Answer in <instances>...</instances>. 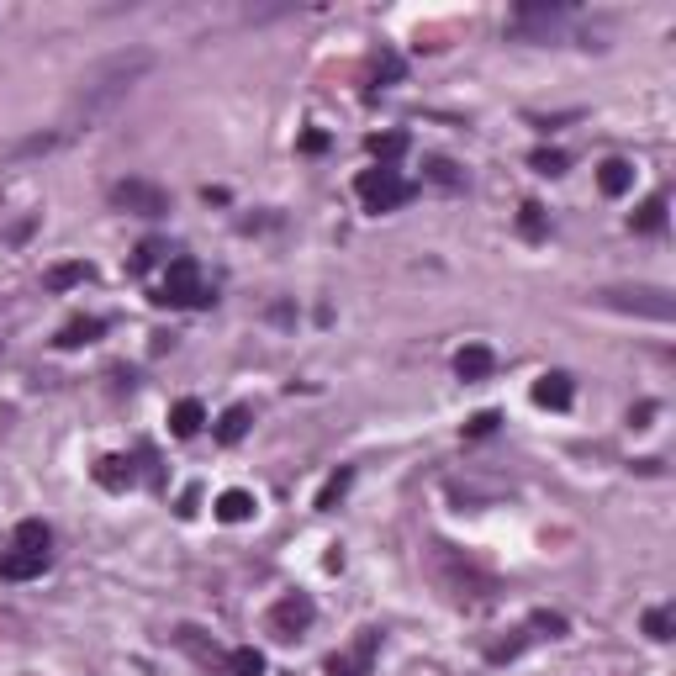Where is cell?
Returning <instances> with one entry per match:
<instances>
[{
	"mask_svg": "<svg viewBox=\"0 0 676 676\" xmlns=\"http://www.w3.org/2000/svg\"><path fill=\"white\" fill-rule=\"evenodd\" d=\"M148 69H154V53H148V48H122V53L96 59V64L80 74V90H74V117H85V122L106 117V111L117 106Z\"/></svg>",
	"mask_w": 676,
	"mask_h": 676,
	"instance_id": "cell-1",
	"label": "cell"
},
{
	"mask_svg": "<svg viewBox=\"0 0 676 676\" xmlns=\"http://www.w3.org/2000/svg\"><path fill=\"white\" fill-rule=\"evenodd\" d=\"M354 196L365 201V212H397V206H407L412 196H418V185H412L402 169H391V164H375V169H365L360 180H354Z\"/></svg>",
	"mask_w": 676,
	"mask_h": 676,
	"instance_id": "cell-2",
	"label": "cell"
},
{
	"mask_svg": "<svg viewBox=\"0 0 676 676\" xmlns=\"http://www.w3.org/2000/svg\"><path fill=\"white\" fill-rule=\"evenodd\" d=\"M159 307H212L217 302V291L201 280V265L191 254H180V259H169V275H164V286L154 296Z\"/></svg>",
	"mask_w": 676,
	"mask_h": 676,
	"instance_id": "cell-3",
	"label": "cell"
},
{
	"mask_svg": "<svg viewBox=\"0 0 676 676\" xmlns=\"http://www.w3.org/2000/svg\"><path fill=\"white\" fill-rule=\"evenodd\" d=\"M106 201L117 206V212H133V217H164L169 212V191L164 185H154V180H117L106 191Z\"/></svg>",
	"mask_w": 676,
	"mask_h": 676,
	"instance_id": "cell-4",
	"label": "cell"
},
{
	"mask_svg": "<svg viewBox=\"0 0 676 676\" xmlns=\"http://www.w3.org/2000/svg\"><path fill=\"white\" fill-rule=\"evenodd\" d=\"M603 302H608V307H618V312L661 317V323H671V312H676V302H671V291H666V286H608V291H603Z\"/></svg>",
	"mask_w": 676,
	"mask_h": 676,
	"instance_id": "cell-5",
	"label": "cell"
},
{
	"mask_svg": "<svg viewBox=\"0 0 676 676\" xmlns=\"http://www.w3.org/2000/svg\"><path fill=\"white\" fill-rule=\"evenodd\" d=\"M375 650H381V629H360L349 650L328 655V676H370L375 666Z\"/></svg>",
	"mask_w": 676,
	"mask_h": 676,
	"instance_id": "cell-6",
	"label": "cell"
},
{
	"mask_svg": "<svg viewBox=\"0 0 676 676\" xmlns=\"http://www.w3.org/2000/svg\"><path fill=\"white\" fill-rule=\"evenodd\" d=\"M312 618H317L312 597H307V592H286V597L270 608V629L280 634V640H296L302 629H312Z\"/></svg>",
	"mask_w": 676,
	"mask_h": 676,
	"instance_id": "cell-7",
	"label": "cell"
},
{
	"mask_svg": "<svg viewBox=\"0 0 676 676\" xmlns=\"http://www.w3.org/2000/svg\"><path fill=\"white\" fill-rule=\"evenodd\" d=\"M175 645H180L185 655H196V661H201L206 671H222V676H228V650H222L217 640H206L201 629H191V624L175 629Z\"/></svg>",
	"mask_w": 676,
	"mask_h": 676,
	"instance_id": "cell-8",
	"label": "cell"
},
{
	"mask_svg": "<svg viewBox=\"0 0 676 676\" xmlns=\"http://www.w3.org/2000/svg\"><path fill=\"white\" fill-rule=\"evenodd\" d=\"M48 566H53V555H43V550H6L0 555V581H32Z\"/></svg>",
	"mask_w": 676,
	"mask_h": 676,
	"instance_id": "cell-9",
	"label": "cell"
},
{
	"mask_svg": "<svg viewBox=\"0 0 676 676\" xmlns=\"http://www.w3.org/2000/svg\"><path fill=\"white\" fill-rule=\"evenodd\" d=\"M576 397V386H571V375L566 370H544L539 381H534V402L539 407H550V412H566Z\"/></svg>",
	"mask_w": 676,
	"mask_h": 676,
	"instance_id": "cell-10",
	"label": "cell"
},
{
	"mask_svg": "<svg viewBox=\"0 0 676 676\" xmlns=\"http://www.w3.org/2000/svg\"><path fill=\"white\" fill-rule=\"evenodd\" d=\"M492 365H497V354L486 349V344H465V349L455 354V375H460L465 386H471V381H486V375H492Z\"/></svg>",
	"mask_w": 676,
	"mask_h": 676,
	"instance_id": "cell-11",
	"label": "cell"
},
{
	"mask_svg": "<svg viewBox=\"0 0 676 676\" xmlns=\"http://www.w3.org/2000/svg\"><path fill=\"white\" fill-rule=\"evenodd\" d=\"M201 423H206V407L196 397H180L175 407H169V434H175V439H196Z\"/></svg>",
	"mask_w": 676,
	"mask_h": 676,
	"instance_id": "cell-12",
	"label": "cell"
},
{
	"mask_svg": "<svg viewBox=\"0 0 676 676\" xmlns=\"http://www.w3.org/2000/svg\"><path fill=\"white\" fill-rule=\"evenodd\" d=\"M96 481L106 486V492H127V486L138 481V471H133V460H127V455H101L96 460Z\"/></svg>",
	"mask_w": 676,
	"mask_h": 676,
	"instance_id": "cell-13",
	"label": "cell"
},
{
	"mask_svg": "<svg viewBox=\"0 0 676 676\" xmlns=\"http://www.w3.org/2000/svg\"><path fill=\"white\" fill-rule=\"evenodd\" d=\"M101 333H106L101 317H74V323L59 328V338H53V344H59V349H85V344H96Z\"/></svg>",
	"mask_w": 676,
	"mask_h": 676,
	"instance_id": "cell-14",
	"label": "cell"
},
{
	"mask_svg": "<svg viewBox=\"0 0 676 676\" xmlns=\"http://www.w3.org/2000/svg\"><path fill=\"white\" fill-rule=\"evenodd\" d=\"M629 185H634V164H624V159H603V169H597V191L603 196H629Z\"/></svg>",
	"mask_w": 676,
	"mask_h": 676,
	"instance_id": "cell-15",
	"label": "cell"
},
{
	"mask_svg": "<svg viewBox=\"0 0 676 676\" xmlns=\"http://www.w3.org/2000/svg\"><path fill=\"white\" fill-rule=\"evenodd\" d=\"M254 507H259V502H254V492H238V486H233V492H222V497H217V518H222V523H249V518H254Z\"/></svg>",
	"mask_w": 676,
	"mask_h": 676,
	"instance_id": "cell-16",
	"label": "cell"
},
{
	"mask_svg": "<svg viewBox=\"0 0 676 676\" xmlns=\"http://www.w3.org/2000/svg\"><path fill=\"white\" fill-rule=\"evenodd\" d=\"M16 550H43V555H53V529L43 518H22L16 523Z\"/></svg>",
	"mask_w": 676,
	"mask_h": 676,
	"instance_id": "cell-17",
	"label": "cell"
},
{
	"mask_svg": "<svg viewBox=\"0 0 676 676\" xmlns=\"http://www.w3.org/2000/svg\"><path fill=\"white\" fill-rule=\"evenodd\" d=\"M249 423H254V412L238 402V407H228V412L217 418V439H222V444H238L243 434H249Z\"/></svg>",
	"mask_w": 676,
	"mask_h": 676,
	"instance_id": "cell-18",
	"label": "cell"
},
{
	"mask_svg": "<svg viewBox=\"0 0 676 676\" xmlns=\"http://www.w3.org/2000/svg\"><path fill=\"white\" fill-rule=\"evenodd\" d=\"M629 222H634V233H661V228H666V196H650Z\"/></svg>",
	"mask_w": 676,
	"mask_h": 676,
	"instance_id": "cell-19",
	"label": "cell"
},
{
	"mask_svg": "<svg viewBox=\"0 0 676 676\" xmlns=\"http://www.w3.org/2000/svg\"><path fill=\"white\" fill-rule=\"evenodd\" d=\"M228 676H265V655H259L254 645L228 650Z\"/></svg>",
	"mask_w": 676,
	"mask_h": 676,
	"instance_id": "cell-20",
	"label": "cell"
},
{
	"mask_svg": "<svg viewBox=\"0 0 676 676\" xmlns=\"http://www.w3.org/2000/svg\"><path fill=\"white\" fill-rule=\"evenodd\" d=\"M518 233L529 238V243H539L544 233H550V228H544V206H539V201H523V206H518Z\"/></svg>",
	"mask_w": 676,
	"mask_h": 676,
	"instance_id": "cell-21",
	"label": "cell"
},
{
	"mask_svg": "<svg viewBox=\"0 0 676 676\" xmlns=\"http://www.w3.org/2000/svg\"><path fill=\"white\" fill-rule=\"evenodd\" d=\"M370 154L381 159V164L402 159V154H407V133H375V138H370Z\"/></svg>",
	"mask_w": 676,
	"mask_h": 676,
	"instance_id": "cell-22",
	"label": "cell"
},
{
	"mask_svg": "<svg viewBox=\"0 0 676 676\" xmlns=\"http://www.w3.org/2000/svg\"><path fill=\"white\" fill-rule=\"evenodd\" d=\"M671 629H676L671 608H650V613H645V634H650L655 645H666V640H671Z\"/></svg>",
	"mask_w": 676,
	"mask_h": 676,
	"instance_id": "cell-23",
	"label": "cell"
},
{
	"mask_svg": "<svg viewBox=\"0 0 676 676\" xmlns=\"http://www.w3.org/2000/svg\"><path fill=\"white\" fill-rule=\"evenodd\" d=\"M529 164L539 169V175H566V154H560V148H534V154H529Z\"/></svg>",
	"mask_w": 676,
	"mask_h": 676,
	"instance_id": "cell-24",
	"label": "cell"
},
{
	"mask_svg": "<svg viewBox=\"0 0 676 676\" xmlns=\"http://www.w3.org/2000/svg\"><path fill=\"white\" fill-rule=\"evenodd\" d=\"M159 259H164V243H159V238H148V243H138V254L127 259V270H133V275H143V270H154Z\"/></svg>",
	"mask_w": 676,
	"mask_h": 676,
	"instance_id": "cell-25",
	"label": "cell"
},
{
	"mask_svg": "<svg viewBox=\"0 0 676 676\" xmlns=\"http://www.w3.org/2000/svg\"><path fill=\"white\" fill-rule=\"evenodd\" d=\"M428 180L444 185V191H460V185H465V175H460V169L449 164V159H428Z\"/></svg>",
	"mask_w": 676,
	"mask_h": 676,
	"instance_id": "cell-26",
	"label": "cell"
},
{
	"mask_svg": "<svg viewBox=\"0 0 676 676\" xmlns=\"http://www.w3.org/2000/svg\"><path fill=\"white\" fill-rule=\"evenodd\" d=\"M80 280H90V265H59V270H48V286H53V291L80 286Z\"/></svg>",
	"mask_w": 676,
	"mask_h": 676,
	"instance_id": "cell-27",
	"label": "cell"
},
{
	"mask_svg": "<svg viewBox=\"0 0 676 676\" xmlns=\"http://www.w3.org/2000/svg\"><path fill=\"white\" fill-rule=\"evenodd\" d=\"M375 80H381V85H397L402 80V59H397V53H375Z\"/></svg>",
	"mask_w": 676,
	"mask_h": 676,
	"instance_id": "cell-28",
	"label": "cell"
},
{
	"mask_svg": "<svg viewBox=\"0 0 676 676\" xmlns=\"http://www.w3.org/2000/svg\"><path fill=\"white\" fill-rule=\"evenodd\" d=\"M349 481H354V471H338V476H333V481L323 486V492H317V507H333L338 497L349 492Z\"/></svg>",
	"mask_w": 676,
	"mask_h": 676,
	"instance_id": "cell-29",
	"label": "cell"
},
{
	"mask_svg": "<svg viewBox=\"0 0 676 676\" xmlns=\"http://www.w3.org/2000/svg\"><path fill=\"white\" fill-rule=\"evenodd\" d=\"M497 423H502L497 412H476V418H471V428H465V434H471V439H486V434H492Z\"/></svg>",
	"mask_w": 676,
	"mask_h": 676,
	"instance_id": "cell-30",
	"label": "cell"
},
{
	"mask_svg": "<svg viewBox=\"0 0 676 676\" xmlns=\"http://www.w3.org/2000/svg\"><path fill=\"white\" fill-rule=\"evenodd\" d=\"M534 629H550V640H560V634H566V618L560 613H534Z\"/></svg>",
	"mask_w": 676,
	"mask_h": 676,
	"instance_id": "cell-31",
	"label": "cell"
},
{
	"mask_svg": "<svg viewBox=\"0 0 676 676\" xmlns=\"http://www.w3.org/2000/svg\"><path fill=\"white\" fill-rule=\"evenodd\" d=\"M323 143H328L323 133H307V138H302V148H307V154H323Z\"/></svg>",
	"mask_w": 676,
	"mask_h": 676,
	"instance_id": "cell-32",
	"label": "cell"
}]
</instances>
